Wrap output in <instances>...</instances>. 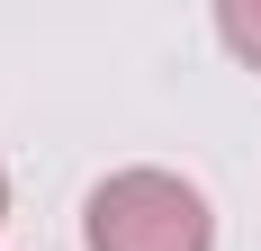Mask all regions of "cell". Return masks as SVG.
I'll use <instances>...</instances> for the list:
<instances>
[{
  "label": "cell",
  "instance_id": "obj_1",
  "mask_svg": "<svg viewBox=\"0 0 261 251\" xmlns=\"http://www.w3.org/2000/svg\"><path fill=\"white\" fill-rule=\"evenodd\" d=\"M81 251H216V206L198 179L126 162L81 198Z\"/></svg>",
  "mask_w": 261,
  "mask_h": 251
},
{
  "label": "cell",
  "instance_id": "obj_2",
  "mask_svg": "<svg viewBox=\"0 0 261 251\" xmlns=\"http://www.w3.org/2000/svg\"><path fill=\"white\" fill-rule=\"evenodd\" d=\"M216 45L243 72H261V0H216Z\"/></svg>",
  "mask_w": 261,
  "mask_h": 251
},
{
  "label": "cell",
  "instance_id": "obj_3",
  "mask_svg": "<svg viewBox=\"0 0 261 251\" xmlns=\"http://www.w3.org/2000/svg\"><path fill=\"white\" fill-rule=\"evenodd\" d=\"M0 225H9V171H0Z\"/></svg>",
  "mask_w": 261,
  "mask_h": 251
}]
</instances>
